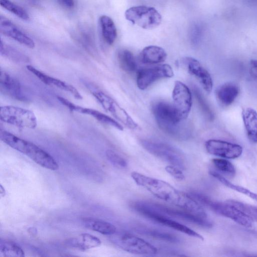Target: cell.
<instances>
[{
    "label": "cell",
    "mask_w": 257,
    "mask_h": 257,
    "mask_svg": "<svg viewBox=\"0 0 257 257\" xmlns=\"http://www.w3.org/2000/svg\"><path fill=\"white\" fill-rule=\"evenodd\" d=\"M131 177L139 186L145 188L154 196L203 218L207 215L199 204L188 193L178 190L168 182L153 178L137 172Z\"/></svg>",
    "instance_id": "obj_1"
},
{
    "label": "cell",
    "mask_w": 257,
    "mask_h": 257,
    "mask_svg": "<svg viewBox=\"0 0 257 257\" xmlns=\"http://www.w3.org/2000/svg\"><path fill=\"white\" fill-rule=\"evenodd\" d=\"M152 111L159 127L168 135L180 140L191 135L190 125L182 119L173 104L159 101L152 105Z\"/></svg>",
    "instance_id": "obj_2"
},
{
    "label": "cell",
    "mask_w": 257,
    "mask_h": 257,
    "mask_svg": "<svg viewBox=\"0 0 257 257\" xmlns=\"http://www.w3.org/2000/svg\"><path fill=\"white\" fill-rule=\"evenodd\" d=\"M130 206L134 211L144 216L149 213H156L171 218L180 219L205 228H210L212 226V223L208 218H203L185 210H178L152 202L135 201Z\"/></svg>",
    "instance_id": "obj_3"
},
{
    "label": "cell",
    "mask_w": 257,
    "mask_h": 257,
    "mask_svg": "<svg viewBox=\"0 0 257 257\" xmlns=\"http://www.w3.org/2000/svg\"><path fill=\"white\" fill-rule=\"evenodd\" d=\"M0 139L5 144L26 155L40 166L53 171L58 169L59 166L55 160L34 144L2 129Z\"/></svg>",
    "instance_id": "obj_4"
},
{
    "label": "cell",
    "mask_w": 257,
    "mask_h": 257,
    "mask_svg": "<svg viewBox=\"0 0 257 257\" xmlns=\"http://www.w3.org/2000/svg\"><path fill=\"white\" fill-rule=\"evenodd\" d=\"M189 194L199 203L216 213L228 218L244 227H250L252 226V220L227 201L225 202L214 201L208 196L197 192H191Z\"/></svg>",
    "instance_id": "obj_5"
},
{
    "label": "cell",
    "mask_w": 257,
    "mask_h": 257,
    "mask_svg": "<svg viewBox=\"0 0 257 257\" xmlns=\"http://www.w3.org/2000/svg\"><path fill=\"white\" fill-rule=\"evenodd\" d=\"M140 143L154 156L181 169L186 168L185 156L177 148L165 142L152 140H142Z\"/></svg>",
    "instance_id": "obj_6"
},
{
    "label": "cell",
    "mask_w": 257,
    "mask_h": 257,
    "mask_svg": "<svg viewBox=\"0 0 257 257\" xmlns=\"http://www.w3.org/2000/svg\"><path fill=\"white\" fill-rule=\"evenodd\" d=\"M127 20L144 29H152L161 23L162 17L154 8L145 6L132 7L125 12Z\"/></svg>",
    "instance_id": "obj_7"
},
{
    "label": "cell",
    "mask_w": 257,
    "mask_h": 257,
    "mask_svg": "<svg viewBox=\"0 0 257 257\" xmlns=\"http://www.w3.org/2000/svg\"><path fill=\"white\" fill-rule=\"evenodd\" d=\"M0 119L2 121L20 127L34 128L37 120L31 110L14 106L1 107Z\"/></svg>",
    "instance_id": "obj_8"
},
{
    "label": "cell",
    "mask_w": 257,
    "mask_h": 257,
    "mask_svg": "<svg viewBox=\"0 0 257 257\" xmlns=\"http://www.w3.org/2000/svg\"><path fill=\"white\" fill-rule=\"evenodd\" d=\"M112 241L120 249L134 254L153 255L158 252L157 248L150 243L128 234L117 235L113 238Z\"/></svg>",
    "instance_id": "obj_9"
},
{
    "label": "cell",
    "mask_w": 257,
    "mask_h": 257,
    "mask_svg": "<svg viewBox=\"0 0 257 257\" xmlns=\"http://www.w3.org/2000/svg\"><path fill=\"white\" fill-rule=\"evenodd\" d=\"M174 75L173 70L168 64H161L140 70L138 73L137 83L138 88L145 90L157 80L170 78Z\"/></svg>",
    "instance_id": "obj_10"
},
{
    "label": "cell",
    "mask_w": 257,
    "mask_h": 257,
    "mask_svg": "<svg viewBox=\"0 0 257 257\" xmlns=\"http://www.w3.org/2000/svg\"><path fill=\"white\" fill-rule=\"evenodd\" d=\"M93 95L105 110L111 113L124 125L131 129H135L138 126L127 112L107 94L102 91H95Z\"/></svg>",
    "instance_id": "obj_11"
},
{
    "label": "cell",
    "mask_w": 257,
    "mask_h": 257,
    "mask_svg": "<svg viewBox=\"0 0 257 257\" xmlns=\"http://www.w3.org/2000/svg\"><path fill=\"white\" fill-rule=\"evenodd\" d=\"M173 105L182 119H186L191 110L192 95L189 88L184 83L176 81L172 92Z\"/></svg>",
    "instance_id": "obj_12"
},
{
    "label": "cell",
    "mask_w": 257,
    "mask_h": 257,
    "mask_svg": "<svg viewBox=\"0 0 257 257\" xmlns=\"http://www.w3.org/2000/svg\"><path fill=\"white\" fill-rule=\"evenodd\" d=\"M205 146L209 154L224 159L237 158L243 151L242 147L238 144L219 140H209Z\"/></svg>",
    "instance_id": "obj_13"
},
{
    "label": "cell",
    "mask_w": 257,
    "mask_h": 257,
    "mask_svg": "<svg viewBox=\"0 0 257 257\" xmlns=\"http://www.w3.org/2000/svg\"><path fill=\"white\" fill-rule=\"evenodd\" d=\"M57 99L62 104L66 106L71 111L89 115L103 123L112 126L120 131H123V126L118 122L101 112L91 108L83 107L76 105L61 96H57Z\"/></svg>",
    "instance_id": "obj_14"
},
{
    "label": "cell",
    "mask_w": 257,
    "mask_h": 257,
    "mask_svg": "<svg viewBox=\"0 0 257 257\" xmlns=\"http://www.w3.org/2000/svg\"><path fill=\"white\" fill-rule=\"evenodd\" d=\"M184 61L187 65L189 73L199 81L206 92L210 93L212 89L213 81L208 71L194 58L186 57Z\"/></svg>",
    "instance_id": "obj_15"
},
{
    "label": "cell",
    "mask_w": 257,
    "mask_h": 257,
    "mask_svg": "<svg viewBox=\"0 0 257 257\" xmlns=\"http://www.w3.org/2000/svg\"><path fill=\"white\" fill-rule=\"evenodd\" d=\"M0 31L4 35L30 48L35 47L34 41L6 18L1 16Z\"/></svg>",
    "instance_id": "obj_16"
},
{
    "label": "cell",
    "mask_w": 257,
    "mask_h": 257,
    "mask_svg": "<svg viewBox=\"0 0 257 257\" xmlns=\"http://www.w3.org/2000/svg\"><path fill=\"white\" fill-rule=\"evenodd\" d=\"M27 68L44 83L48 85L54 86L59 89L69 92L77 99H80L82 98L80 93L72 85L58 79L51 77L39 71L33 66L27 65Z\"/></svg>",
    "instance_id": "obj_17"
},
{
    "label": "cell",
    "mask_w": 257,
    "mask_h": 257,
    "mask_svg": "<svg viewBox=\"0 0 257 257\" xmlns=\"http://www.w3.org/2000/svg\"><path fill=\"white\" fill-rule=\"evenodd\" d=\"M0 87L2 92L12 97L20 100H25L26 99L19 82L2 70L0 74Z\"/></svg>",
    "instance_id": "obj_18"
},
{
    "label": "cell",
    "mask_w": 257,
    "mask_h": 257,
    "mask_svg": "<svg viewBox=\"0 0 257 257\" xmlns=\"http://www.w3.org/2000/svg\"><path fill=\"white\" fill-rule=\"evenodd\" d=\"M145 217L160 224L187 234L189 236L197 238L202 240L204 239L203 237L197 232L174 220L171 218L156 213H150L147 214Z\"/></svg>",
    "instance_id": "obj_19"
},
{
    "label": "cell",
    "mask_w": 257,
    "mask_h": 257,
    "mask_svg": "<svg viewBox=\"0 0 257 257\" xmlns=\"http://www.w3.org/2000/svg\"><path fill=\"white\" fill-rule=\"evenodd\" d=\"M240 93L239 86L232 82L221 84L215 90L217 101L223 106L230 105L236 99Z\"/></svg>",
    "instance_id": "obj_20"
},
{
    "label": "cell",
    "mask_w": 257,
    "mask_h": 257,
    "mask_svg": "<svg viewBox=\"0 0 257 257\" xmlns=\"http://www.w3.org/2000/svg\"><path fill=\"white\" fill-rule=\"evenodd\" d=\"M242 117L248 139L257 143V112L252 108H245L242 111Z\"/></svg>",
    "instance_id": "obj_21"
},
{
    "label": "cell",
    "mask_w": 257,
    "mask_h": 257,
    "mask_svg": "<svg viewBox=\"0 0 257 257\" xmlns=\"http://www.w3.org/2000/svg\"><path fill=\"white\" fill-rule=\"evenodd\" d=\"M167 58L165 50L157 46H148L140 53L141 61L146 64H155L164 62Z\"/></svg>",
    "instance_id": "obj_22"
},
{
    "label": "cell",
    "mask_w": 257,
    "mask_h": 257,
    "mask_svg": "<svg viewBox=\"0 0 257 257\" xmlns=\"http://www.w3.org/2000/svg\"><path fill=\"white\" fill-rule=\"evenodd\" d=\"M134 229L140 234L157 239L172 243H178L180 241V238L177 235L159 229L144 226H138Z\"/></svg>",
    "instance_id": "obj_23"
},
{
    "label": "cell",
    "mask_w": 257,
    "mask_h": 257,
    "mask_svg": "<svg viewBox=\"0 0 257 257\" xmlns=\"http://www.w3.org/2000/svg\"><path fill=\"white\" fill-rule=\"evenodd\" d=\"M67 243L73 247L82 251L99 246L100 240L95 236L88 233H82L76 237L70 238Z\"/></svg>",
    "instance_id": "obj_24"
},
{
    "label": "cell",
    "mask_w": 257,
    "mask_h": 257,
    "mask_svg": "<svg viewBox=\"0 0 257 257\" xmlns=\"http://www.w3.org/2000/svg\"><path fill=\"white\" fill-rule=\"evenodd\" d=\"M84 225L87 228L104 235H112L116 232V227L112 224L105 221L91 217L84 218Z\"/></svg>",
    "instance_id": "obj_25"
},
{
    "label": "cell",
    "mask_w": 257,
    "mask_h": 257,
    "mask_svg": "<svg viewBox=\"0 0 257 257\" xmlns=\"http://www.w3.org/2000/svg\"><path fill=\"white\" fill-rule=\"evenodd\" d=\"M99 22L103 39L108 44H112L117 36L116 29L113 21L108 16L103 15L100 17Z\"/></svg>",
    "instance_id": "obj_26"
},
{
    "label": "cell",
    "mask_w": 257,
    "mask_h": 257,
    "mask_svg": "<svg viewBox=\"0 0 257 257\" xmlns=\"http://www.w3.org/2000/svg\"><path fill=\"white\" fill-rule=\"evenodd\" d=\"M209 174L227 188L241 193L257 202V194L244 187L231 183L215 171L211 170Z\"/></svg>",
    "instance_id": "obj_27"
},
{
    "label": "cell",
    "mask_w": 257,
    "mask_h": 257,
    "mask_svg": "<svg viewBox=\"0 0 257 257\" xmlns=\"http://www.w3.org/2000/svg\"><path fill=\"white\" fill-rule=\"evenodd\" d=\"M118 60L122 70L132 73L135 72L137 68V64L133 53L127 50H122L118 52Z\"/></svg>",
    "instance_id": "obj_28"
},
{
    "label": "cell",
    "mask_w": 257,
    "mask_h": 257,
    "mask_svg": "<svg viewBox=\"0 0 257 257\" xmlns=\"http://www.w3.org/2000/svg\"><path fill=\"white\" fill-rule=\"evenodd\" d=\"M25 252L17 244L9 240H1L0 242V256L23 257Z\"/></svg>",
    "instance_id": "obj_29"
},
{
    "label": "cell",
    "mask_w": 257,
    "mask_h": 257,
    "mask_svg": "<svg viewBox=\"0 0 257 257\" xmlns=\"http://www.w3.org/2000/svg\"><path fill=\"white\" fill-rule=\"evenodd\" d=\"M227 201L241 211L252 221L257 222V206L234 199Z\"/></svg>",
    "instance_id": "obj_30"
},
{
    "label": "cell",
    "mask_w": 257,
    "mask_h": 257,
    "mask_svg": "<svg viewBox=\"0 0 257 257\" xmlns=\"http://www.w3.org/2000/svg\"><path fill=\"white\" fill-rule=\"evenodd\" d=\"M0 5L2 7L19 18L24 20H29V17L27 12L22 7L14 4L10 0H0Z\"/></svg>",
    "instance_id": "obj_31"
},
{
    "label": "cell",
    "mask_w": 257,
    "mask_h": 257,
    "mask_svg": "<svg viewBox=\"0 0 257 257\" xmlns=\"http://www.w3.org/2000/svg\"><path fill=\"white\" fill-rule=\"evenodd\" d=\"M212 163L220 172L228 175L233 176L236 173L234 165L224 158H214L212 160Z\"/></svg>",
    "instance_id": "obj_32"
},
{
    "label": "cell",
    "mask_w": 257,
    "mask_h": 257,
    "mask_svg": "<svg viewBox=\"0 0 257 257\" xmlns=\"http://www.w3.org/2000/svg\"><path fill=\"white\" fill-rule=\"evenodd\" d=\"M1 54L16 61H25L27 58L13 47L6 44L1 41Z\"/></svg>",
    "instance_id": "obj_33"
},
{
    "label": "cell",
    "mask_w": 257,
    "mask_h": 257,
    "mask_svg": "<svg viewBox=\"0 0 257 257\" xmlns=\"http://www.w3.org/2000/svg\"><path fill=\"white\" fill-rule=\"evenodd\" d=\"M193 91L199 107L204 115L210 120L214 118L213 113L200 90L194 87Z\"/></svg>",
    "instance_id": "obj_34"
},
{
    "label": "cell",
    "mask_w": 257,
    "mask_h": 257,
    "mask_svg": "<svg viewBox=\"0 0 257 257\" xmlns=\"http://www.w3.org/2000/svg\"><path fill=\"white\" fill-rule=\"evenodd\" d=\"M105 154L107 160L114 166L119 169H125L127 167V163L126 160L116 153L108 150L106 151Z\"/></svg>",
    "instance_id": "obj_35"
},
{
    "label": "cell",
    "mask_w": 257,
    "mask_h": 257,
    "mask_svg": "<svg viewBox=\"0 0 257 257\" xmlns=\"http://www.w3.org/2000/svg\"><path fill=\"white\" fill-rule=\"evenodd\" d=\"M181 169L171 165L165 167L166 171L178 181H183L185 179V176Z\"/></svg>",
    "instance_id": "obj_36"
},
{
    "label": "cell",
    "mask_w": 257,
    "mask_h": 257,
    "mask_svg": "<svg viewBox=\"0 0 257 257\" xmlns=\"http://www.w3.org/2000/svg\"><path fill=\"white\" fill-rule=\"evenodd\" d=\"M250 73L257 80V60H251L249 64Z\"/></svg>",
    "instance_id": "obj_37"
},
{
    "label": "cell",
    "mask_w": 257,
    "mask_h": 257,
    "mask_svg": "<svg viewBox=\"0 0 257 257\" xmlns=\"http://www.w3.org/2000/svg\"><path fill=\"white\" fill-rule=\"evenodd\" d=\"M57 1L60 5L66 8H72L74 6V0H57Z\"/></svg>",
    "instance_id": "obj_38"
}]
</instances>
